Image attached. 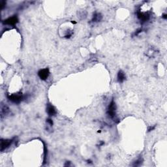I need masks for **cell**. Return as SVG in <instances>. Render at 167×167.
I'll use <instances>...</instances> for the list:
<instances>
[{
  "mask_svg": "<svg viewBox=\"0 0 167 167\" xmlns=\"http://www.w3.org/2000/svg\"><path fill=\"white\" fill-rule=\"evenodd\" d=\"M116 109V104H115V103L112 101L111 102L109 106H108V116H109L110 117H112V118L115 116Z\"/></svg>",
  "mask_w": 167,
  "mask_h": 167,
  "instance_id": "6da1fadb",
  "label": "cell"
},
{
  "mask_svg": "<svg viewBox=\"0 0 167 167\" xmlns=\"http://www.w3.org/2000/svg\"><path fill=\"white\" fill-rule=\"evenodd\" d=\"M50 74V72H49V70L48 69L46 68V69H41L38 72V75H39V78H40L41 80H46L47 79V78L48 77V76Z\"/></svg>",
  "mask_w": 167,
  "mask_h": 167,
  "instance_id": "7a4b0ae2",
  "label": "cell"
},
{
  "mask_svg": "<svg viewBox=\"0 0 167 167\" xmlns=\"http://www.w3.org/2000/svg\"><path fill=\"white\" fill-rule=\"evenodd\" d=\"M9 100L11 101L12 102L15 103H19L20 102L22 101V95L20 94V93H18V94H13L11 95V96H9Z\"/></svg>",
  "mask_w": 167,
  "mask_h": 167,
  "instance_id": "3957f363",
  "label": "cell"
},
{
  "mask_svg": "<svg viewBox=\"0 0 167 167\" xmlns=\"http://www.w3.org/2000/svg\"><path fill=\"white\" fill-rule=\"evenodd\" d=\"M18 18L16 16H15L10 17L8 19L5 20L4 23L5 24H8V25H15V24H16V23L18 22Z\"/></svg>",
  "mask_w": 167,
  "mask_h": 167,
  "instance_id": "277c9868",
  "label": "cell"
},
{
  "mask_svg": "<svg viewBox=\"0 0 167 167\" xmlns=\"http://www.w3.org/2000/svg\"><path fill=\"white\" fill-rule=\"evenodd\" d=\"M12 140H2L1 142V150L3 151L11 144Z\"/></svg>",
  "mask_w": 167,
  "mask_h": 167,
  "instance_id": "5b68a950",
  "label": "cell"
},
{
  "mask_svg": "<svg viewBox=\"0 0 167 167\" xmlns=\"http://www.w3.org/2000/svg\"><path fill=\"white\" fill-rule=\"evenodd\" d=\"M47 112L50 116H54L55 114H56V111L55 110L54 107L50 105V104H48V106H47Z\"/></svg>",
  "mask_w": 167,
  "mask_h": 167,
  "instance_id": "8992f818",
  "label": "cell"
},
{
  "mask_svg": "<svg viewBox=\"0 0 167 167\" xmlns=\"http://www.w3.org/2000/svg\"><path fill=\"white\" fill-rule=\"evenodd\" d=\"M138 17L139 19L142 20H143L144 22L145 21L148 20L149 18V16L148 14H146V13H138Z\"/></svg>",
  "mask_w": 167,
  "mask_h": 167,
  "instance_id": "52a82bcc",
  "label": "cell"
},
{
  "mask_svg": "<svg viewBox=\"0 0 167 167\" xmlns=\"http://www.w3.org/2000/svg\"><path fill=\"white\" fill-rule=\"evenodd\" d=\"M125 79V76L122 71H119L117 74V80L119 82H123Z\"/></svg>",
  "mask_w": 167,
  "mask_h": 167,
  "instance_id": "ba28073f",
  "label": "cell"
},
{
  "mask_svg": "<svg viewBox=\"0 0 167 167\" xmlns=\"http://www.w3.org/2000/svg\"><path fill=\"white\" fill-rule=\"evenodd\" d=\"M102 18L101 15H100V14H96V15H94L93 18V22H98V21L101 20V19Z\"/></svg>",
  "mask_w": 167,
  "mask_h": 167,
  "instance_id": "9c48e42d",
  "label": "cell"
},
{
  "mask_svg": "<svg viewBox=\"0 0 167 167\" xmlns=\"http://www.w3.org/2000/svg\"><path fill=\"white\" fill-rule=\"evenodd\" d=\"M47 122L49 123H50L51 125H53V121H52L50 119H48V120H47Z\"/></svg>",
  "mask_w": 167,
  "mask_h": 167,
  "instance_id": "30bf717a",
  "label": "cell"
},
{
  "mask_svg": "<svg viewBox=\"0 0 167 167\" xmlns=\"http://www.w3.org/2000/svg\"><path fill=\"white\" fill-rule=\"evenodd\" d=\"M166 15H164V16H163V18H165V19H166Z\"/></svg>",
  "mask_w": 167,
  "mask_h": 167,
  "instance_id": "8fae6325",
  "label": "cell"
}]
</instances>
